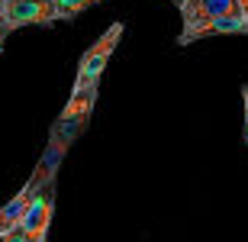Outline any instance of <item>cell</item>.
<instances>
[{"instance_id": "cell-2", "label": "cell", "mask_w": 248, "mask_h": 242, "mask_svg": "<svg viewBox=\"0 0 248 242\" xmlns=\"http://www.w3.org/2000/svg\"><path fill=\"white\" fill-rule=\"evenodd\" d=\"M58 23V7L55 0H10L7 16H3V29L16 32L23 26H52Z\"/></svg>"}, {"instance_id": "cell-7", "label": "cell", "mask_w": 248, "mask_h": 242, "mask_svg": "<svg viewBox=\"0 0 248 242\" xmlns=\"http://www.w3.org/2000/svg\"><path fill=\"white\" fill-rule=\"evenodd\" d=\"M97 3H103V0H55L58 19H74V16H81L84 10L97 7Z\"/></svg>"}, {"instance_id": "cell-8", "label": "cell", "mask_w": 248, "mask_h": 242, "mask_svg": "<svg viewBox=\"0 0 248 242\" xmlns=\"http://www.w3.org/2000/svg\"><path fill=\"white\" fill-rule=\"evenodd\" d=\"M3 242H29V236H26V229H23V226H16L10 236H3Z\"/></svg>"}, {"instance_id": "cell-1", "label": "cell", "mask_w": 248, "mask_h": 242, "mask_svg": "<svg viewBox=\"0 0 248 242\" xmlns=\"http://www.w3.org/2000/svg\"><path fill=\"white\" fill-rule=\"evenodd\" d=\"M120 39H123V23H113V26L84 52L81 62H78V78H74L71 94H84V91H97V87H100V78H103V71H107V65H110Z\"/></svg>"}, {"instance_id": "cell-13", "label": "cell", "mask_w": 248, "mask_h": 242, "mask_svg": "<svg viewBox=\"0 0 248 242\" xmlns=\"http://www.w3.org/2000/svg\"><path fill=\"white\" fill-rule=\"evenodd\" d=\"M171 3H177V7H181V0H171Z\"/></svg>"}, {"instance_id": "cell-12", "label": "cell", "mask_w": 248, "mask_h": 242, "mask_svg": "<svg viewBox=\"0 0 248 242\" xmlns=\"http://www.w3.org/2000/svg\"><path fill=\"white\" fill-rule=\"evenodd\" d=\"M239 7H242V10H245V13H248V0H239Z\"/></svg>"}, {"instance_id": "cell-5", "label": "cell", "mask_w": 248, "mask_h": 242, "mask_svg": "<svg viewBox=\"0 0 248 242\" xmlns=\"http://www.w3.org/2000/svg\"><path fill=\"white\" fill-rule=\"evenodd\" d=\"M229 13H245V10L239 7V0H181L184 29L200 26V23L216 19V16H229Z\"/></svg>"}, {"instance_id": "cell-3", "label": "cell", "mask_w": 248, "mask_h": 242, "mask_svg": "<svg viewBox=\"0 0 248 242\" xmlns=\"http://www.w3.org/2000/svg\"><path fill=\"white\" fill-rule=\"evenodd\" d=\"M52 210H55V184L42 187L32 204H29L26 216H23V229H26L29 242H46V233H48V223H52Z\"/></svg>"}, {"instance_id": "cell-14", "label": "cell", "mask_w": 248, "mask_h": 242, "mask_svg": "<svg viewBox=\"0 0 248 242\" xmlns=\"http://www.w3.org/2000/svg\"><path fill=\"white\" fill-rule=\"evenodd\" d=\"M0 3H10V0H0Z\"/></svg>"}, {"instance_id": "cell-11", "label": "cell", "mask_w": 248, "mask_h": 242, "mask_svg": "<svg viewBox=\"0 0 248 242\" xmlns=\"http://www.w3.org/2000/svg\"><path fill=\"white\" fill-rule=\"evenodd\" d=\"M3 16H7V3H0V29H3Z\"/></svg>"}, {"instance_id": "cell-9", "label": "cell", "mask_w": 248, "mask_h": 242, "mask_svg": "<svg viewBox=\"0 0 248 242\" xmlns=\"http://www.w3.org/2000/svg\"><path fill=\"white\" fill-rule=\"evenodd\" d=\"M242 94H245V142H248V84H245V91H242Z\"/></svg>"}, {"instance_id": "cell-10", "label": "cell", "mask_w": 248, "mask_h": 242, "mask_svg": "<svg viewBox=\"0 0 248 242\" xmlns=\"http://www.w3.org/2000/svg\"><path fill=\"white\" fill-rule=\"evenodd\" d=\"M7 36H10L7 29H0V52H3V46H7Z\"/></svg>"}, {"instance_id": "cell-4", "label": "cell", "mask_w": 248, "mask_h": 242, "mask_svg": "<svg viewBox=\"0 0 248 242\" xmlns=\"http://www.w3.org/2000/svg\"><path fill=\"white\" fill-rule=\"evenodd\" d=\"M235 32H248V13H229V16H216L206 19L200 26L181 29L177 42L187 46V42H197V39H210V36H235Z\"/></svg>"}, {"instance_id": "cell-6", "label": "cell", "mask_w": 248, "mask_h": 242, "mask_svg": "<svg viewBox=\"0 0 248 242\" xmlns=\"http://www.w3.org/2000/svg\"><path fill=\"white\" fill-rule=\"evenodd\" d=\"M32 197H36V191H32V184L26 181V187H23L16 197H10L7 204L0 207V239H3V236H10L19 223H23V216H26L29 204H32Z\"/></svg>"}]
</instances>
